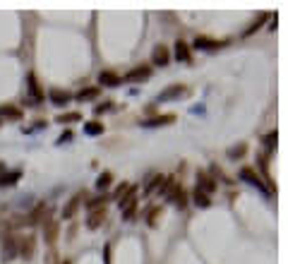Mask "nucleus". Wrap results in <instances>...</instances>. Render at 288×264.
<instances>
[{
    "label": "nucleus",
    "mask_w": 288,
    "mask_h": 264,
    "mask_svg": "<svg viewBox=\"0 0 288 264\" xmlns=\"http://www.w3.org/2000/svg\"><path fill=\"white\" fill-rule=\"evenodd\" d=\"M197 190H202L204 195H211V192L216 190V180H214L207 171H200V173H197Z\"/></svg>",
    "instance_id": "6e6552de"
},
{
    "label": "nucleus",
    "mask_w": 288,
    "mask_h": 264,
    "mask_svg": "<svg viewBox=\"0 0 288 264\" xmlns=\"http://www.w3.org/2000/svg\"><path fill=\"white\" fill-rule=\"evenodd\" d=\"M171 122H176V115L173 113H164V115H156V118L144 120L142 125L144 127H159V125H171Z\"/></svg>",
    "instance_id": "4468645a"
},
{
    "label": "nucleus",
    "mask_w": 288,
    "mask_h": 264,
    "mask_svg": "<svg viewBox=\"0 0 288 264\" xmlns=\"http://www.w3.org/2000/svg\"><path fill=\"white\" fill-rule=\"evenodd\" d=\"M58 235H60V221L58 219H46L44 221V238L51 247H56Z\"/></svg>",
    "instance_id": "7ed1b4c3"
},
{
    "label": "nucleus",
    "mask_w": 288,
    "mask_h": 264,
    "mask_svg": "<svg viewBox=\"0 0 288 264\" xmlns=\"http://www.w3.org/2000/svg\"><path fill=\"white\" fill-rule=\"evenodd\" d=\"M240 180H245V183H250V185H255V187H259V190L269 192V187H266V183L262 180V176L257 173L255 168H250V166L240 168Z\"/></svg>",
    "instance_id": "20e7f679"
},
{
    "label": "nucleus",
    "mask_w": 288,
    "mask_h": 264,
    "mask_svg": "<svg viewBox=\"0 0 288 264\" xmlns=\"http://www.w3.org/2000/svg\"><path fill=\"white\" fill-rule=\"evenodd\" d=\"M3 171H5V164H0V173H3Z\"/></svg>",
    "instance_id": "4c0bfd02"
},
{
    "label": "nucleus",
    "mask_w": 288,
    "mask_h": 264,
    "mask_svg": "<svg viewBox=\"0 0 288 264\" xmlns=\"http://www.w3.org/2000/svg\"><path fill=\"white\" fill-rule=\"evenodd\" d=\"M161 180H164V176H159V173H154V176H152L149 180H147V185H144V192H147V195H152V192H154L156 187L161 185Z\"/></svg>",
    "instance_id": "393cba45"
},
{
    "label": "nucleus",
    "mask_w": 288,
    "mask_h": 264,
    "mask_svg": "<svg viewBox=\"0 0 288 264\" xmlns=\"http://www.w3.org/2000/svg\"><path fill=\"white\" fill-rule=\"evenodd\" d=\"M176 58L183 63H192V53H190V46L185 41H178L176 44Z\"/></svg>",
    "instance_id": "a211bd4d"
},
{
    "label": "nucleus",
    "mask_w": 288,
    "mask_h": 264,
    "mask_svg": "<svg viewBox=\"0 0 288 264\" xmlns=\"http://www.w3.org/2000/svg\"><path fill=\"white\" fill-rule=\"evenodd\" d=\"M188 89L183 87V84H173V87H168L166 91H161L159 96H156V101L161 103V101H168V99H176V96H180V94H185Z\"/></svg>",
    "instance_id": "2eb2a0df"
},
{
    "label": "nucleus",
    "mask_w": 288,
    "mask_h": 264,
    "mask_svg": "<svg viewBox=\"0 0 288 264\" xmlns=\"http://www.w3.org/2000/svg\"><path fill=\"white\" fill-rule=\"evenodd\" d=\"M48 99H51V103H56V106H65V103L72 99V96H70L67 91H63V89H51Z\"/></svg>",
    "instance_id": "f3484780"
},
{
    "label": "nucleus",
    "mask_w": 288,
    "mask_h": 264,
    "mask_svg": "<svg viewBox=\"0 0 288 264\" xmlns=\"http://www.w3.org/2000/svg\"><path fill=\"white\" fill-rule=\"evenodd\" d=\"M82 197H84V192H77V195H72V197L67 199V204L63 207V219H65V221L75 219V214H77V209H79V204H82Z\"/></svg>",
    "instance_id": "39448f33"
},
{
    "label": "nucleus",
    "mask_w": 288,
    "mask_h": 264,
    "mask_svg": "<svg viewBox=\"0 0 288 264\" xmlns=\"http://www.w3.org/2000/svg\"><path fill=\"white\" fill-rule=\"evenodd\" d=\"M149 77H152V67L137 65L134 70H130L122 79H125V82H142V79H149Z\"/></svg>",
    "instance_id": "9d476101"
},
{
    "label": "nucleus",
    "mask_w": 288,
    "mask_h": 264,
    "mask_svg": "<svg viewBox=\"0 0 288 264\" xmlns=\"http://www.w3.org/2000/svg\"><path fill=\"white\" fill-rule=\"evenodd\" d=\"M264 20H266V15H259V20H257V22L252 24V27H250V29H247V32H245V34H252V32H255V29H259V27L264 24Z\"/></svg>",
    "instance_id": "72a5a7b5"
},
{
    "label": "nucleus",
    "mask_w": 288,
    "mask_h": 264,
    "mask_svg": "<svg viewBox=\"0 0 288 264\" xmlns=\"http://www.w3.org/2000/svg\"><path fill=\"white\" fill-rule=\"evenodd\" d=\"M27 82H29V94L34 96V101H36V103H41V101L46 99V91L41 89V84H39V79H36V75H34V72H29V77H27Z\"/></svg>",
    "instance_id": "ddd939ff"
},
{
    "label": "nucleus",
    "mask_w": 288,
    "mask_h": 264,
    "mask_svg": "<svg viewBox=\"0 0 288 264\" xmlns=\"http://www.w3.org/2000/svg\"><path fill=\"white\" fill-rule=\"evenodd\" d=\"M111 183H113V173L111 171H103V173L99 176V180H96V187H99V190H106Z\"/></svg>",
    "instance_id": "cd10ccee"
},
{
    "label": "nucleus",
    "mask_w": 288,
    "mask_h": 264,
    "mask_svg": "<svg viewBox=\"0 0 288 264\" xmlns=\"http://www.w3.org/2000/svg\"><path fill=\"white\" fill-rule=\"evenodd\" d=\"M99 96V87H91V89H82L77 94V99L79 101H91V99H96Z\"/></svg>",
    "instance_id": "bb28decb"
},
{
    "label": "nucleus",
    "mask_w": 288,
    "mask_h": 264,
    "mask_svg": "<svg viewBox=\"0 0 288 264\" xmlns=\"http://www.w3.org/2000/svg\"><path fill=\"white\" fill-rule=\"evenodd\" d=\"M46 264H58V252L51 247V252L46 254Z\"/></svg>",
    "instance_id": "f704fd0d"
},
{
    "label": "nucleus",
    "mask_w": 288,
    "mask_h": 264,
    "mask_svg": "<svg viewBox=\"0 0 288 264\" xmlns=\"http://www.w3.org/2000/svg\"><path fill=\"white\" fill-rule=\"evenodd\" d=\"M0 118H8V120H22V110L15 108V106H0Z\"/></svg>",
    "instance_id": "aec40b11"
},
{
    "label": "nucleus",
    "mask_w": 288,
    "mask_h": 264,
    "mask_svg": "<svg viewBox=\"0 0 288 264\" xmlns=\"http://www.w3.org/2000/svg\"><path fill=\"white\" fill-rule=\"evenodd\" d=\"M46 214H48V207H46V202H39L32 211H29V216H27V223L29 226H36V223H41V219H46Z\"/></svg>",
    "instance_id": "9b49d317"
},
{
    "label": "nucleus",
    "mask_w": 288,
    "mask_h": 264,
    "mask_svg": "<svg viewBox=\"0 0 288 264\" xmlns=\"http://www.w3.org/2000/svg\"><path fill=\"white\" fill-rule=\"evenodd\" d=\"M34 252H36V238L34 235L20 238V254H22V259H32Z\"/></svg>",
    "instance_id": "1a4fd4ad"
},
{
    "label": "nucleus",
    "mask_w": 288,
    "mask_h": 264,
    "mask_svg": "<svg viewBox=\"0 0 288 264\" xmlns=\"http://www.w3.org/2000/svg\"><path fill=\"white\" fill-rule=\"evenodd\" d=\"M77 120H82V113H77V110H72V113H63V115H58L56 118V122H77Z\"/></svg>",
    "instance_id": "a878e982"
},
{
    "label": "nucleus",
    "mask_w": 288,
    "mask_h": 264,
    "mask_svg": "<svg viewBox=\"0 0 288 264\" xmlns=\"http://www.w3.org/2000/svg\"><path fill=\"white\" fill-rule=\"evenodd\" d=\"M166 197L176 204L178 209H185V204H188V192H185V187H183V185H173Z\"/></svg>",
    "instance_id": "423d86ee"
},
{
    "label": "nucleus",
    "mask_w": 288,
    "mask_h": 264,
    "mask_svg": "<svg viewBox=\"0 0 288 264\" xmlns=\"http://www.w3.org/2000/svg\"><path fill=\"white\" fill-rule=\"evenodd\" d=\"M103 259H106V264H111V245L103 247Z\"/></svg>",
    "instance_id": "e433bc0d"
},
{
    "label": "nucleus",
    "mask_w": 288,
    "mask_h": 264,
    "mask_svg": "<svg viewBox=\"0 0 288 264\" xmlns=\"http://www.w3.org/2000/svg\"><path fill=\"white\" fill-rule=\"evenodd\" d=\"M103 221H106V209H94L91 211V216H89V221H87V226L94 231V228H99Z\"/></svg>",
    "instance_id": "6ab92c4d"
},
{
    "label": "nucleus",
    "mask_w": 288,
    "mask_h": 264,
    "mask_svg": "<svg viewBox=\"0 0 288 264\" xmlns=\"http://www.w3.org/2000/svg\"><path fill=\"white\" fill-rule=\"evenodd\" d=\"M111 108H113V101H103V103H99V106L94 108V113L101 115V113H106V110H111Z\"/></svg>",
    "instance_id": "2f4dec72"
},
{
    "label": "nucleus",
    "mask_w": 288,
    "mask_h": 264,
    "mask_svg": "<svg viewBox=\"0 0 288 264\" xmlns=\"http://www.w3.org/2000/svg\"><path fill=\"white\" fill-rule=\"evenodd\" d=\"M99 82L103 84V87H118V84H120L122 79L118 77L115 72H111V70H103V72L99 75Z\"/></svg>",
    "instance_id": "dca6fc26"
},
{
    "label": "nucleus",
    "mask_w": 288,
    "mask_h": 264,
    "mask_svg": "<svg viewBox=\"0 0 288 264\" xmlns=\"http://www.w3.org/2000/svg\"><path fill=\"white\" fill-rule=\"evenodd\" d=\"M134 211H137V190H130L127 197L120 199V214L125 221H132L134 219Z\"/></svg>",
    "instance_id": "f257e3e1"
},
{
    "label": "nucleus",
    "mask_w": 288,
    "mask_h": 264,
    "mask_svg": "<svg viewBox=\"0 0 288 264\" xmlns=\"http://www.w3.org/2000/svg\"><path fill=\"white\" fill-rule=\"evenodd\" d=\"M192 197H195V204L202 207V209H207V207L211 204V197H209V195H204L202 190H195V195H192Z\"/></svg>",
    "instance_id": "b1692460"
},
{
    "label": "nucleus",
    "mask_w": 288,
    "mask_h": 264,
    "mask_svg": "<svg viewBox=\"0 0 288 264\" xmlns=\"http://www.w3.org/2000/svg\"><path fill=\"white\" fill-rule=\"evenodd\" d=\"M20 178H22V173H20V171H10V173L5 171V173H0V187H10V185H15V183H17Z\"/></svg>",
    "instance_id": "412c9836"
},
{
    "label": "nucleus",
    "mask_w": 288,
    "mask_h": 264,
    "mask_svg": "<svg viewBox=\"0 0 288 264\" xmlns=\"http://www.w3.org/2000/svg\"><path fill=\"white\" fill-rule=\"evenodd\" d=\"M130 190H132V185H127V183H122V185L118 187L115 192H113V197H111V199H118V202H120V199H125V197H127V192H130Z\"/></svg>",
    "instance_id": "c85d7f7f"
},
{
    "label": "nucleus",
    "mask_w": 288,
    "mask_h": 264,
    "mask_svg": "<svg viewBox=\"0 0 288 264\" xmlns=\"http://www.w3.org/2000/svg\"><path fill=\"white\" fill-rule=\"evenodd\" d=\"M17 252H20V238H17V235H12V233H8V235H5V240H3V259H5V262H10V259L17 257Z\"/></svg>",
    "instance_id": "f03ea898"
},
{
    "label": "nucleus",
    "mask_w": 288,
    "mask_h": 264,
    "mask_svg": "<svg viewBox=\"0 0 288 264\" xmlns=\"http://www.w3.org/2000/svg\"><path fill=\"white\" fill-rule=\"evenodd\" d=\"M111 197H106V195H99V197H94V199H89L87 202V207L91 211L94 209H106V202H108Z\"/></svg>",
    "instance_id": "5701e85b"
},
{
    "label": "nucleus",
    "mask_w": 288,
    "mask_h": 264,
    "mask_svg": "<svg viewBox=\"0 0 288 264\" xmlns=\"http://www.w3.org/2000/svg\"><path fill=\"white\" fill-rule=\"evenodd\" d=\"M70 140H72V132L65 130L63 135H60V140H58V142H60V144H65V142H70Z\"/></svg>",
    "instance_id": "c9c22d12"
},
{
    "label": "nucleus",
    "mask_w": 288,
    "mask_h": 264,
    "mask_svg": "<svg viewBox=\"0 0 288 264\" xmlns=\"http://www.w3.org/2000/svg\"><path fill=\"white\" fill-rule=\"evenodd\" d=\"M171 63V51H168V46H154V51H152V65H159L164 67Z\"/></svg>",
    "instance_id": "0eeeda50"
},
{
    "label": "nucleus",
    "mask_w": 288,
    "mask_h": 264,
    "mask_svg": "<svg viewBox=\"0 0 288 264\" xmlns=\"http://www.w3.org/2000/svg\"><path fill=\"white\" fill-rule=\"evenodd\" d=\"M84 132L87 135H103V122H99V120H91V122H84Z\"/></svg>",
    "instance_id": "4be33fe9"
},
{
    "label": "nucleus",
    "mask_w": 288,
    "mask_h": 264,
    "mask_svg": "<svg viewBox=\"0 0 288 264\" xmlns=\"http://www.w3.org/2000/svg\"><path fill=\"white\" fill-rule=\"evenodd\" d=\"M245 149H247L245 144H240V147H233V149H228V156H231V159H235V156H243Z\"/></svg>",
    "instance_id": "473e14b6"
},
{
    "label": "nucleus",
    "mask_w": 288,
    "mask_h": 264,
    "mask_svg": "<svg viewBox=\"0 0 288 264\" xmlns=\"http://www.w3.org/2000/svg\"><path fill=\"white\" fill-rule=\"evenodd\" d=\"M274 144H276V132H269V135L264 137V147L271 152V149H274Z\"/></svg>",
    "instance_id": "7c9ffc66"
},
{
    "label": "nucleus",
    "mask_w": 288,
    "mask_h": 264,
    "mask_svg": "<svg viewBox=\"0 0 288 264\" xmlns=\"http://www.w3.org/2000/svg\"><path fill=\"white\" fill-rule=\"evenodd\" d=\"M63 264H72V262H63Z\"/></svg>",
    "instance_id": "58836bf2"
},
{
    "label": "nucleus",
    "mask_w": 288,
    "mask_h": 264,
    "mask_svg": "<svg viewBox=\"0 0 288 264\" xmlns=\"http://www.w3.org/2000/svg\"><path fill=\"white\" fill-rule=\"evenodd\" d=\"M161 216H164V209H161V207H156V209H152V211H149V226H156Z\"/></svg>",
    "instance_id": "c756f323"
},
{
    "label": "nucleus",
    "mask_w": 288,
    "mask_h": 264,
    "mask_svg": "<svg viewBox=\"0 0 288 264\" xmlns=\"http://www.w3.org/2000/svg\"><path fill=\"white\" fill-rule=\"evenodd\" d=\"M226 44L228 41H216V39H209V36H197L195 39V48H202V51H216Z\"/></svg>",
    "instance_id": "f8f14e48"
}]
</instances>
